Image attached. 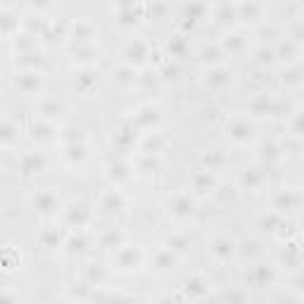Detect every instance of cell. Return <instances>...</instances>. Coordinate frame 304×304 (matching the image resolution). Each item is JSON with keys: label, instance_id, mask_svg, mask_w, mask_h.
Instances as JSON below:
<instances>
[{"label": "cell", "instance_id": "cell-1", "mask_svg": "<svg viewBox=\"0 0 304 304\" xmlns=\"http://www.w3.org/2000/svg\"><path fill=\"white\" fill-rule=\"evenodd\" d=\"M31 207L36 212H41V214H53L60 207V200H57V195L53 190H38V193L31 195Z\"/></svg>", "mask_w": 304, "mask_h": 304}, {"label": "cell", "instance_id": "cell-5", "mask_svg": "<svg viewBox=\"0 0 304 304\" xmlns=\"http://www.w3.org/2000/svg\"><path fill=\"white\" fill-rule=\"evenodd\" d=\"M195 188H197L200 193H207V188H214V179H212L209 173H197V176H195Z\"/></svg>", "mask_w": 304, "mask_h": 304}, {"label": "cell", "instance_id": "cell-2", "mask_svg": "<svg viewBox=\"0 0 304 304\" xmlns=\"http://www.w3.org/2000/svg\"><path fill=\"white\" fill-rule=\"evenodd\" d=\"M14 86H17V90L27 93V95H31V93H38V90H41V86H43L41 74H34V71L17 74V79H14Z\"/></svg>", "mask_w": 304, "mask_h": 304}, {"label": "cell", "instance_id": "cell-11", "mask_svg": "<svg viewBox=\"0 0 304 304\" xmlns=\"http://www.w3.org/2000/svg\"><path fill=\"white\" fill-rule=\"evenodd\" d=\"M0 304H19V297H17L12 290H5V292H3V299H0Z\"/></svg>", "mask_w": 304, "mask_h": 304}, {"label": "cell", "instance_id": "cell-4", "mask_svg": "<svg viewBox=\"0 0 304 304\" xmlns=\"http://www.w3.org/2000/svg\"><path fill=\"white\" fill-rule=\"evenodd\" d=\"M0 138H3V145L10 147L14 140H19V124H12L10 119L3 121V131H0Z\"/></svg>", "mask_w": 304, "mask_h": 304}, {"label": "cell", "instance_id": "cell-7", "mask_svg": "<svg viewBox=\"0 0 304 304\" xmlns=\"http://www.w3.org/2000/svg\"><path fill=\"white\" fill-rule=\"evenodd\" d=\"M252 136V129L247 124H235L233 126V138L235 140H247Z\"/></svg>", "mask_w": 304, "mask_h": 304}, {"label": "cell", "instance_id": "cell-3", "mask_svg": "<svg viewBox=\"0 0 304 304\" xmlns=\"http://www.w3.org/2000/svg\"><path fill=\"white\" fill-rule=\"evenodd\" d=\"M21 173H36V171H41L43 169V157L38 155V152H29V155H24L21 157Z\"/></svg>", "mask_w": 304, "mask_h": 304}, {"label": "cell", "instance_id": "cell-6", "mask_svg": "<svg viewBox=\"0 0 304 304\" xmlns=\"http://www.w3.org/2000/svg\"><path fill=\"white\" fill-rule=\"evenodd\" d=\"M173 207H176L173 212L181 214V216H183V214H193V202L188 200V197H179V200L173 202Z\"/></svg>", "mask_w": 304, "mask_h": 304}, {"label": "cell", "instance_id": "cell-8", "mask_svg": "<svg viewBox=\"0 0 304 304\" xmlns=\"http://www.w3.org/2000/svg\"><path fill=\"white\" fill-rule=\"evenodd\" d=\"M41 242L45 247H55V242H60V235L55 231H43L41 233Z\"/></svg>", "mask_w": 304, "mask_h": 304}, {"label": "cell", "instance_id": "cell-10", "mask_svg": "<svg viewBox=\"0 0 304 304\" xmlns=\"http://www.w3.org/2000/svg\"><path fill=\"white\" fill-rule=\"evenodd\" d=\"M157 266H159V269H173V257L162 252V255L157 257Z\"/></svg>", "mask_w": 304, "mask_h": 304}, {"label": "cell", "instance_id": "cell-9", "mask_svg": "<svg viewBox=\"0 0 304 304\" xmlns=\"http://www.w3.org/2000/svg\"><path fill=\"white\" fill-rule=\"evenodd\" d=\"M55 112H60V105L57 103H43L41 105V114L43 117H55Z\"/></svg>", "mask_w": 304, "mask_h": 304}]
</instances>
